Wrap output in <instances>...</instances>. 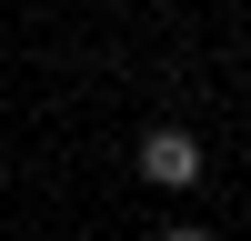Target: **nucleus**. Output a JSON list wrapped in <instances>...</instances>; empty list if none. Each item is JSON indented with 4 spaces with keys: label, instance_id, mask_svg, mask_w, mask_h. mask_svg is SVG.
<instances>
[{
    "label": "nucleus",
    "instance_id": "nucleus-2",
    "mask_svg": "<svg viewBox=\"0 0 251 241\" xmlns=\"http://www.w3.org/2000/svg\"><path fill=\"white\" fill-rule=\"evenodd\" d=\"M161 241H211V231H191V221H181V231H161Z\"/></svg>",
    "mask_w": 251,
    "mask_h": 241
},
{
    "label": "nucleus",
    "instance_id": "nucleus-1",
    "mask_svg": "<svg viewBox=\"0 0 251 241\" xmlns=\"http://www.w3.org/2000/svg\"><path fill=\"white\" fill-rule=\"evenodd\" d=\"M141 181H151V191H191L201 181V141L191 131H151L141 141Z\"/></svg>",
    "mask_w": 251,
    "mask_h": 241
}]
</instances>
